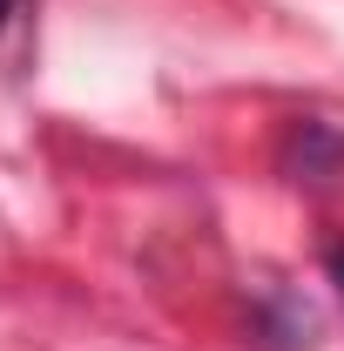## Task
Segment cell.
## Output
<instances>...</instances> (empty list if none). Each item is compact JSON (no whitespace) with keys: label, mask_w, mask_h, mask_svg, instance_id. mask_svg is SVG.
I'll return each instance as SVG.
<instances>
[{"label":"cell","mask_w":344,"mask_h":351,"mask_svg":"<svg viewBox=\"0 0 344 351\" xmlns=\"http://www.w3.org/2000/svg\"><path fill=\"white\" fill-rule=\"evenodd\" d=\"M277 169L297 189H331L344 176V135L331 122H317V115H297L284 129V142H277Z\"/></svg>","instance_id":"cell-1"},{"label":"cell","mask_w":344,"mask_h":351,"mask_svg":"<svg viewBox=\"0 0 344 351\" xmlns=\"http://www.w3.org/2000/svg\"><path fill=\"white\" fill-rule=\"evenodd\" d=\"M324 270H331V284H338V298H344V243H331V250H324Z\"/></svg>","instance_id":"cell-2"},{"label":"cell","mask_w":344,"mask_h":351,"mask_svg":"<svg viewBox=\"0 0 344 351\" xmlns=\"http://www.w3.org/2000/svg\"><path fill=\"white\" fill-rule=\"evenodd\" d=\"M7 14H14V0H0V27H7Z\"/></svg>","instance_id":"cell-3"}]
</instances>
